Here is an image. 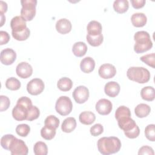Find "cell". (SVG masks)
Segmentation results:
<instances>
[{
	"instance_id": "26",
	"label": "cell",
	"mask_w": 155,
	"mask_h": 155,
	"mask_svg": "<svg viewBox=\"0 0 155 155\" xmlns=\"http://www.w3.org/2000/svg\"><path fill=\"white\" fill-rule=\"evenodd\" d=\"M129 7V3L127 0H116L113 2V8L118 13L126 12Z\"/></svg>"
},
{
	"instance_id": "18",
	"label": "cell",
	"mask_w": 155,
	"mask_h": 155,
	"mask_svg": "<svg viewBox=\"0 0 155 155\" xmlns=\"http://www.w3.org/2000/svg\"><path fill=\"white\" fill-rule=\"evenodd\" d=\"M95 67V61L91 57H85L82 59L80 63L81 70L85 73L93 71Z\"/></svg>"
},
{
	"instance_id": "14",
	"label": "cell",
	"mask_w": 155,
	"mask_h": 155,
	"mask_svg": "<svg viewBox=\"0 0 155 155\" xmlns=\"http://www.w3.org/2000/svg\"><path fill=\"white\" fill-rule=\"evenodd\" d=\"M117 120L119 127L124 131V133L131 131L137 126L135 121L131 117H122Z\"/></svg>"
},
{
	"instance_id": "21",
	"label": "cell",
	"mask_w": 155,
	"mask_h": 155,
	"mask_svg": "<svg viewBox=\"0 0 155 155\" xmlns=\"http://www.w3.org/2000/svg\"><path fill=\"white\" fill-rule=\"evenodd\" d=\"M76 120L73 117H68L64 120L61 125V130L65 133H71L76 127Z\"/></svg>"
},
{
	"instance_id": "10",
	"label": "cell",
	"mask_w": 155,
	"mask_h": 155,
	"mask_svg": "<svg viewBox=\"0 0 155 155\" xmlns=\"http://www.w3.org/2000/svg\"><path fill=\"white\" fill-rule=\"evenodd\" d=\"M16 72L19 78L27 79L31 76L33 68L31 65L27 62H21L16 66Z\"/></svg>"
},
{
	"instance_id": "12",
	"label": "cell",
	"mask_w": 155,
	"mask_h": 155,
	"mask_svg": "<svg viewBox=\"0 0 155 155\" xmlns=\"http://www.w3.org/2000/svg\"><path fill=\"white\" fill-rule=\"evenodd\" d=\"M16 59V53L12 48H7L1 51V62L5 65L12 64Z\"/></svg>"
},
{
	"instance_id": "24",
	"label": "cell",
	"mask_w": 155,
	"mask_h": 155,
	"mask_svg": "<svg viewBox=\"0 0 155 155\" xmlns=\"http://www.w3.org/2000/svg\"><path fill=\"white\" fill-rule=\"evenodd\" d=\"M151 111L150 107L145 104H139L134 108L136 116L139 118L147 117Z\"/></svg>"
},
{
	"instance_id": "6",
	"label": "cell",
	"mask_w": 155,
	"mask_h": 155,
	"mask_svg": "<svg viewBox=\"0 0 155 155\" xmlns=\"http://www.w3.org/2000/svg\"><path fill=\"white\" fill-rule=\"evenodd\" d=\"M8 150L10 151L12 155H27L28 152L25 143L16 137L12 140Z\"/></svg>"
},
{
	"instance_id": "34",
	"label": "cell",
	"mask_w": 155,
	"mask_h": 155,
	"mask_svg": "<svg viewBox=\"0 0 155 155\" xmlns=\"http://www.w3.org/2000/svg\"><path fill=\"white\" fill-rule=\"evenodd\" d=\"M59 119L53 115H50L47 116L44 120L45 125L53 128L54 129H56L59 127Z\"/></svg>"
},
{
	"instance_id": "17",
	"label": "cell",
	"mask_w": 155,
	"mask_h": 155,
	"mask_svg": "<svg viewBox=\"0 0 155 155\" xmlns=\"http://www.w3.org/2000/svg\"><path fill=\"white\" fill-rule=\"evenodd\" d=\"M120 90L119 84L115 81L108 82L104 87L105 93L111 97H114L117 96L120 92Z\"/></svg>"
},
{
	"instance_id": "32",
	"label": "cell",
	"mask_w": 155,
	"mask_h": 155,
	"mask_svg": "<svg viewBox=\"0 0 155 155\" xmlns=\"http://www.w3.org/2000/svg\"><path fill=\"white\" fill-rule=\"evenodd\" d=\"M124 117H131V111L129 108L122 105L119 107L115 111V118L118 120Z\"/></svg>"
},
{
	"instance_id": "27",
	"label": "cell",
	"mask_w": 155,
	"mask_h": 155,
	"mask_svg": "<svg viewBox=\"0 0 155 155\" xmlns=\"http://www.w3.org/2000/svg\"><path fill=\"white\" fill-rule=\"evenodd\" d=\"M58 88L62 91H67L71 90L73 87L72 81L67 77L61 78L59 79L57 83Z\"/></svg>"
},
{
	"instance_id": "22",
	"label": "cell",
	"mask_w": 155,
	"mask_h": 155,
	"mask_svg": "<svg viewBox=\"0 0 155 155\" xmlns=\"http://www.w3.org/2000/svg\"><path fill=\"white\" fill-rule=\"evenodd\" d=\"M79 119L81 124L84 125H91L96 119V116L94 113L89 111H83L80 113Z\"/></svg>"
},
{
	"instance_id": "23",
	"label": "cell",
	"mask_w": 155,
	"mask_h": 155,
	"mask_svg": "<svg viewBox=\"0 0 155 155\" xmlns=\"http://www.w3.org/2000/svg\"><path fill=\"white\" fill-rule=\"evenodd\" d=\"M87 51V46L84 42H75L72 48V51L74 56L77 57H82L86 54Z\"/></svg>"
},
{
	"instance_id": "39",
	"label": "cell",
	"mask_w": 155,
	"mask_h": 155,
	"mask_svg": "<svg viewBox=\"0 0 155 155\" xmlns=\"http://www.w3.org/2000/svg\"><path fill=\"white\" fill-rule=\"evenodd\" d=\"M154 57H155V54L154 53H152L151 54H148L142 56V57L140 58V59L141 61L145 62L148 66L154 68H155Z\"/></svg>"
},
{
	"instance_id": "9",
	"label": "cell",
	"mask_w": 155,
	"mask_h": 155,
	"mask_svg": "<svg viewBox=\"0 0 155 155\" xmlns=\"http://www.w3.org/2000/svg\"><path fill=\"white\" fill-rule=\"evenodd\" d=\"M98 73L100 77L103 79H110L116 75V68L111 64H104L99 68Z\"/></svg>"
},
{
	"instance_id": "16",
	"label": "cell",
	"mask_w": 155,
	"mask_h": 155,
	"mask_svg": "<svg viewBox=\"0 0 155 155\" xmlns=\"http://www.w3.org/2000/svg\"><path fill=\"white\" fill-rule=\"evenodd\" d=\"M72 25L71 22L66 18H61L56 23V29L61 34L65 35L71 30Z\"/></svg>"
},
{
	"instance_id": "2",
	"label": "cell",
	"mask_w": 155,
	"mask_h": 155,
	"mask_svg": "<svg viewBox=\"0 0 155 155\" xmlns=\"http://www.w3.org/2000/svg\"><path fill=\"white\" fill-rule=\"evenodd\" d=\"M135 44L134 51L136 53H142L150 50L153 47L150 34L145 31H137L134 35Z\"/></svg>"
},
{
	"instance_id": "8",
	"label": "cell",
	"mask_w": 155,
	"mask_h": 155,
	"mask_svg": "<svg viewBox=\"0 0 155 155\" xmlns=\"http://www.w3.org/2000/svg\"><path fill=\"white\" fill-rule=\"evenodd\" d=\"M72 96L78 104H83L89 97V90L85 86L80 85L74 90Z\"/></svg>"
},
{
	"instance_id": "43",
	"label": "cell",
	"mask_w": 155,
	"mask_h": 155,
	"mask_svg": "<svg viewBox=\"0 0 155 155\" xmlns=\"http://www.w3.org/2000/svg\"><path fill=\"white\" fill-rule=\"evenodd\" d=\"M154 152L153 149L149 147V146H143L142 147L138 152V154L140 155V154H150V155H154Z\"/></svg>"
},
{
	"instance_id": "3",
	"label": "cell",
	"mask_w": 155,
	"mask_h": 155,
	"mask_svg": "<svg viewBox=\"0 0 155 155\" xmlns=\"http://www.w3.org/2000/svg\"><path fill=\"white\" fill-rule=\"evenodd\" d=\"M127 78L139 84H144L150 79V73L147 68L142 67H131L127 71Z\"/></svg>"
},
{
	"instance_id": "4",
	"label": "cell",
	"mask_w": 155,
	"mask_h": 155,
	"mask_svg": "<svg viewBox=\"0 0 155 155\" xmlns=\"http://www.w3.org/2000/svg\"><path fill=\"white\" fill-rule=\"evenodd\" d=\"M21 4L22 8L21 15L25 21H31L36 15V7L37 5L36 0H21Z\"/></svg>"
},
{
	"instance_id": "44",
	"label": "cell",
	"mask_w": 155,
	"mask_h": 155,
	"mask_svg": "<svg viewBox=\"0 0 155 155\" xmlns=\"http://www.w3.org/2000/svg\"><path fill=\"white\" fill-rule=\"evenodd\" d=\"M0 36H1V41H0V45H2L4 44H6L10 40V35L9 34L5 31L1 30L0 31Z\"/></svg>"
},
{
	"instance_id": "1",
	"label": "cell",
	"mask_w": 155,
	"mask_h": 155,
	"mask_svg": "<svg viewBox=\"0 0 155 155\" xmlns=\"http://www.w3.org/2000/svg\"><path fill=\"white\" fill-rule=\"evenodd\" d=\"M97 145L99 151L102 154L110 155L120 150L121 142L117 137H103L98 140Z\"/></svg>"
},
{
	"instance_id": "33",
	"label": "cell",
	"mask_w": 155,
	"mask_h": 155,
	"mask_svg": "<svg viewBox=\"0 0 155 155\" xmlns=\"http://www.w3.org/2000/svg\"><path fill=\"white\" fill-rule=\"evenodd\" d=\"M40 115V111L39 108L34 105H31L28 109V113L26 120L29 121H32L33 120H35L39 117Z\"/></svg>"
},
{
	"instance_id": "7",
	"label": "cell",
	"mask_w": 155,
	"mask_h": 155,
	"mask_svg": "<svg viewBox=\"0 0 155 155\" xmlns=\"http://www.w3.org/2000/svg\"><path fill=\"white\" fill-rule=\"evenodd\" d=\"M45 87L43 81L39 78H34L30 81L27 85V90L31 95H38L41 94Z\"/></svg>"
},
{
	"instance_id": "37",
	"label": "cell",
	"mask_w": 155,
	"mask_h": 155,
	"mask_svg": "<svg viewBox=\"0 0 155 155\" xmlns=\"http://www.w3.org/2000/svg\"><path fill=\"white\" fill-rule=\"evenodd\" d=\"M145 135L150 141H155V125L149 124L145 128Z\"/></svg>"
},
{
	"instance_id": "5",
	"label": "cell",
	"mask_w": 155,
	"mask_h": 155,
	"mask_svg": "<svg viewBox=\"0 0 155 155\" xmlns=\"http://www.w3.org/2000/svg\"><path fill=\"white\" fill-rule=\"evenodd\" d=\"M55 109L57 113L61 116L69 114L73 109V104L71 99L66 96H60L56 102Z\"/></svg>"
},
{
	"instance_id": "40",
	"label": "cell",
	"mask_w": 155,
	"mask_h": 155,
	"mask_svg": "<svg viewBox=\"0 0 155 155\" xmlns=\"http://www.w3.org/2000/svg\"><path fill=\"white\" fill-rule=\"evenodd\" d=\"M104 131V127L101 124H96L90 128V134L93 136H97Z\"/></svg>"
},
{
	"instance_id": "11",
	"label": "cell",
	"mask_w": 155,
	"mask_h": 155,
	"mask_svg": "<svg viewBox=\"0 0 155 155\" xmlns=\"http://www.w3.org/2000/svg\"><path fill=\"white\" fill-rule=\"evenodd\" d=\"M96 110L101 115H107L112 110L111 102L107 99H101L96 104Z\"/></svg>"
},
{
	"instance_id": "35",
	"label": "cell",
	"mask_w": 155,
	"mask_h": 155,
	"mask_svg": "<svg viewBox=\"0 0 155 155\" xmlns=\"http://www.w3.org/2000/svg\"><path fill=\"white\" fill-rule=\"evenodd\" d=\"M15 136L13 134H8L4 135L1 139V147L7 150H9V147L12 140L15 139Z\"/></svg>"
},
{
	"instance_id": "36",
	"label": "cell",
	"mask_w": 155,
	"mask_h": 155,
	"mask_svg": "<svg viewBox=\"0 0 155 155\" xmlns=\"http://www.w3.org/2000/svg\"><path fill=\"white\" fill-rule=\"evenodd\" d=\"M30 131V127L27 124H21L16 127V133L21 137H26Z\"/></svg>"
},
{
	"instance_id": "38",
	"label": "cell",
	"mask_w": 155,
	"mask_h": 155,
	"mask_svg": "<svg viewBox=\"0 0 155 155\" xmlns=\"http://www.w3.org/2000/svg\"><path fill=\"white\" fill-rule=\"evenodd\" d=\"M13 38H15L17 41H25L28 38L30 35V31L29 28L27 27L24 31L18 32V33H12Z\"/></svg>"
},
{
	"instance_id": "46",
	"label": "cell",
	"mask_w": 155,
	"mask_h": 155,
	"mask_svg": "<svg viewBox=\"0 0 155 155\" xmlns=\"http://www.w3.org/2000/svg\"><path fill=\"white\" fill-rule=\"evenodd\" d=\"M7 11V4L3 1H0V13H4Z\"/></svg>"
},
{
	"instance_id": "47",
	"label": "cell",
	"mask_w": 155,
	"mask_h": 155,
	"mask_svg": "<svg viewBox=\"0 0 155 155\" xmlns=\"http://www.w3.org/2000/svg\"><path fill=\"white\" fill-rule=\"evenodd\" d=\"M0 16H1V27H2L4 22H5V16L4 15L3 13H0Z\"/></svg>"
},
{
	"instance_id": "29",
	"label": "cell",
	"mask_w": 155,
	"mask_h": 155,
	"mask_svg": "<svg viewBox=\"0 0 155 155\" xmlns=\"http://www.w3.org/2000/svg\"><path fill=\"white\" fill-rule=\"evenodd\" d=\"M33 151L35 155H46L48 153V148L45 143L39 141L34 145Z\"/></svg>"
},
{
	"instance_id": "25",
	"label": "cell",
	"mask_w": 155,
	"mask_h": 155,
	"mask_svg": "<svg viewBox=\"0 0 155 155\" xmlns=\"http://www.w3.org/2000/svg\"><path fill=\"white\" fill-rule=\"evenodd\" d=\"M141 97L147 101H153L155 98V90L153 87L147 86L142 88Z\"/></svg>"
},
{
	"instance_id": "30",
	"label": "cell",
	"mask_w": 155,
	"mask_h": 155,
	"mask_svg": "<svg viewBox=\"0 0 155 155\" xmlns=\"http://www.w3.org/2000/svg\"><path fill=\"white\" fill-rule=\"evenodd\" d=\"M5 87L7 89L12 91L18 90L21 87L20 81L14 77L8 78L5 81Z\"/></svg>"
},
{
	"instance_id": "41",
	"label": "cell",
	"mask_w": 155,
	"mask_h": 155,
	"mask_svg": "<svg viewBox=\"0 0 155 155\" xmlns=\"http://www.w3.org/2000/svg\"><path fill=\"white\" fill-rule=\"evenodd\" d=\"M0 100H1V105H0V111H4L7 110L10 105V101L9 98L4 95L0 96Z\"/></svg>"
},
{
	"instance_id": "42",
	"label": "cell",
	"mask_w": 155,
	"mask_h": 155,
	"mask_svg": "<svg viewBox=\"0 0 155 155\" xmlns=\"http://www.w3.org/2000/svg\"><path fill=\"white\" fill-rule=\"evenodd\" d=\"M16 104L22 105L28 108H30L32 105L31 100L29 97H26V96H22V97L19 98L18 100L17 101Z\"/></svg>"
},
{
	"instance_id": "15",
	"label": "cell",
	"mask_w": 155,
	"mask_h": 155,
	"mask_svg": "<svg viewBox=\"0 0 155 155\" xmlns=\"http://www.w3.org/2000/svg\"><path fill=\"white\" fill-rule=\"evenodd\" d=\"M28 108L22 105L16 104L12 110L13 117L18 121L26 120Z\"/></svg>"
},
{
	"instance_id": "20",
	"label": "cell",
	"mask_w": 155,
	"mask_h": 155,
	"mask_svg": "<svg viewBox=\"0 0 155 155\" xmlns=\"http://www.w3.org/2000/svg\"><path fill=\"white\" fill-rule=\"evenodd\" d=\"M87 30L88 35L91 36H97L101 34L102 27L99 22L96 21H91L87 25Z\"/></svg>"
},
{
	"instance_id": "31",
	"label": "cell",
	"mask_w": 155,
	"mask_h": 155,
	"mask_svg": "<svg viewBox=\"0 0 155 155\" xmlns=\"http://www.w3.org/2000/svg\"><path fill=\"white\" fill-rule=\"evenodd\" d=\"M86 39L88 43L93 47H97L101 45L104 41V37L102 34L97 36H91L87 35Z\"/></svg>"
},
{
	"instance_id": "28",
	"label": "cell",
	"mask_w": 155,
	"mask_h": 155,
	"mask_svg": "<svg viewBox=\"0 0 155 155\" xmlns=\"http://www.w3.org/2000/svg\"><path fill=\"white\" fill-rule=\"evenodd\" d=\"M41 135L45 140H51L56 135V129L44 125L41 130Z\"/></svg>"
},
{
	"instance_id": "19",
	"label": "cell",
	"mask_w": 155,
	"mask_h": 155,
	"mask_svg": "<svg viewBox=\"0 0 155 155\" xmlns=\"http://www.w3.org/2000/svg\"><path fill=\"white\" fill-rule=\"evenodd\" d=\"M131 21L133 26L136 27H142L147 24V18L143 13H135L132 15Z\"/></svg>"
},
{
	"instance_id": "13",
	"label": "cell",
	"mask_w": 155,
	"mask_h": 155,
	"mask_svg": "<svg viewBox=\"0 0 155 155\" xmlns=\"http://www.w3.org/2000/svg\"><path fill=\"white\" fill-rule=\"evenodd\" d=\"M10 27L12 28V33L21 32L27 28L26 21L21 16H16L13 17L10 22Z\"/></svg>"
},
{
	"instance_id": "45",
	"label": "cell",
	"mask_w": 155,
	"mask_h": 155,
	"mask_svg": "<svg viewBox=\"0 0 155 155\" xmlns=\"http://www.w3.org/2000/svg\"><path fill=\"white\" fill-rule=\"evenodd\" d=\"M131 3L133 8L139 9L145 5L146 1L145 0H131Z\"/></svg>"
}]
</instances>
